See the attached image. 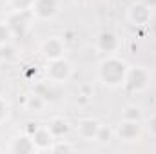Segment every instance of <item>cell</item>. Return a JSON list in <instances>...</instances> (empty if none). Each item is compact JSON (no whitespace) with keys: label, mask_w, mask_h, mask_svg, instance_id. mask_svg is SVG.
I'll return each mask as SVG.
<instances>
[{"label":"cell","mask_w":156,"mask_h":154,"mask_svg":"<svg viewBox=\"0 0 156 154\" xmlns=\"http://www.w3.org/2000/svg\"><path fill=\"white\" fill-rule=\"evenodd\" d=\"M127 71H129V64L123 58H120L118 54H111V56H105L98 64L96 76L105 87L118 89V87H123Z\"/></svg>","instance_id":"obj_1"},{"label":"cell","mask_w":156,"mask_h":154,"mask_svg":"<svg viewBox=\"0 0 156 154\" xmlns=\"http://www.w3.org/2000/svg\"><path fill=\"white\" fill-rule=\"evenodd\" d=\"M151 78H153V75L145 65H133L127 71L123 87L129 93H144L151 85Z\"/></svg>","instance_id":"obj_2"},{"label":"cell","mask_w":156,"mask_h":154,"mask_svg":"<svg viewBox=\"0 0 156 154\" xmlns=\"http://www.w3.org/2000/svg\"><path fill=\"white\" fill-rule=\"evenodd\" d=\"M35 20H37V18H35V15H33L31 9L11 11V13L7 15V18H5V22L9 24V27H11L15 38H24V37L29 33V29H31V26H33Z\"/></svg>","instance_id":"obj_3"},{"label":"cell","mask_w":156,"mask_h":154,"mask_svg":"<svg viewBox=\"0 0 156 154\" xmlns=\"http://www.w3.org/2000/svg\"><path fill=\"white\" fill-rule=\"evenodd\" d=\"M44 73H45L47 80H51L56 85H60V83L69 82V78L73 76V64L66 56L56 58V60H49L45 69H44Z\"/></svg>","instance_id":"obj_4"},{"label":"cell","mask_w":156,"mask_h":154,"mask_svg":"<svg viewBox=\"0 0 156 154\" xmlns=\"http://www.w3.org/2000/svg\"><path fill=\"white\" fill-rule=\"evenodd\" d=\"M142 132H144V127H142V121H134V120H120L116 127H115V138L120 142H125V143H133V142H138L142 138Z\"/></svg>","instance_id":"obj_5"},{"label":"cell","mask_w":156,"mask_h":154,"mask_svg":"<svg viewBox=\"0 0 156 154\" xmlns=\"http://www.w3.org/2000/svg\"><path fill=\"white\" fill-rule=\"evenodd\" d=\"M96 51L105 54V56H111V54H116L122 47V42H120V37H118L115 31L111 29H104L98 33L96 37Z\"/></svg>","instance_id":"obj_6"},{"label":"cell","mask_w":156,"mask_h":154,"mask_svg":"<svg viewBox=\"0 0 156 154\" xmlns=\"http://www.w3.org/2000/svg\"><path fill=\"white\" fill-rule=\"evenodd\" d=\"M40 53L47 62L62 58L66 56V40L62 37H49L40 44Z\"/></svg>","instance_id":"obj_7"},{"label":"cell","mask_w":156,"mask_h":154,"mask_svg":"<svg viewBox=\"0 0 156 154\" xmlns=\"http://www.w3.org/2000/svg\"><path fill=\"white\" fill-rule=\"evenodd\" d=\"M127 20H129L133 26H136V27L147 26V24H151V20H153V9H151L145 2H134V4L127 9Z\"/></svg>","instance_id":"obj_8"},{"label":"cell","mask_w":156,"mask_h":154,"mask_svg":"<svg viewBox=\"0 0 156 154\" xmlns=\"http://www.w3.org/2000/svg\"><path fill=\"white\" fill-rule=\"evenodd\" d=\"M31 11L37 20H53L58 15L60 5L58 0H33Z\"/></svg>","instance_id":"obj_9"},{"label":"cell","mask_w":156,"mask_h":154,"mask_svg":"<svg viewBox=\"0 0 156 154\" xmlns=\"http://www.w3.org/2000/svg\"><path fill=\"white\" fill-rule=\"evenodd\" d=\"M100 125H102V123H100L96 118H80L76 121L75 131H76V134L82 140H85V142H94V140H96V134H98V131H100Z\"/></svg>","instance_id":"obj_10"},{"label":"cell","mask_w":156,"mask_h":154,"mask_svg":"<svg viewBox=\"0 0 156 154\" xmlns=\"http://www.w3.org/2000/svg\"><path fill=\"white\" fill-rule=\"evenodd\" d=\"M9 152H13V154H31V152H37V147H35V143H33L31 134H29V132H26V131L18 132V134L11 140Z\"/></svg>","instance_id":"obj_11"},{"label":"cell","mask_w":156,"mask_h":154,"mask_svg":"<svg viewBox=\"0 0 156 154\" xmlns=\"http://www.w3.org/2000/svg\"><path fill=\"white\" fill-rule=\"evenodd\" d=\"M31 138H33V143H35L37 151H49V147L56 140L51 134V131L47 129V125H37L35 131L31 132Z\"/></svg>","instance_id":"obj_12"},{"label":"cell","mask_w":156,"mask_h":154,"mask_svg":"<svg viewBox=\"0 0 156 154\" xmlns=\"http://www.w3.org/2000/svg\"><path fill=\"white\" fill-rule=\"evenodd\" d=\"M33 93L35 94H38L42 96L45 102H49V100H55L56 98V83L55 82H51V80H38L35 85H33Z\"/></svg>","instance_id":"obj_13"},{"label":"cell","mask_w":156,"mask_h":154,"mask_svg":"<svg viewBox=\"0 0 156 154\" xmlns=\"http://www.w3.org/2000/svg\"><path fill=\"white\" fill-rule=\"evenodd\" d=\"M47 129L51 131V134L55 138H62V136H66L69 132L71 127H69V121L64 116H53L49 120V123H47Z\"/></svg>","instance_id":"obj_14"},{"label":"cell","mask_w":156,"mask_h":154,"mask_svg":"<svg viewBox=\"0 0 156 154\" xmlns=\"http://www.w3.org/2000/svg\"><path fill=\"white\" fill-rule=\"evenodd\" d=\"M45 105H47V102H45L42 96L35 94V93H31V94L26 98V102H24V109H26L27 113H33V114H40V113H44Z\"/></svg>","instance_id":"obj_15"},{"label":"cell","mask_w":156,"mask_h":154,"mask_svg":"<svg viewBox=\"0 0 156 154\" xmlns=\"http://www.w3.org/2000/svg\"><path fill=\"white\" fill-rule=\"evenodd\" d=\"M16 58H18V49L13 45V42L5 44V45H0V62L13 64V62H16Z\"/></svg>","instance_id":"obj_16"},{"label":"cell","mask_w":156,"mask_h":154,"mask_svg":"<svg viewBox=\"0 0 156 154\" xmlns=\"http://www.w3.org/2000/svg\"><path fill=\"white\" fill-rule=\"evenodd\" d=\"M122 118H123V120H134V121H142L144 113H142V109H140L138 105H134V103H129V105H125V107L122 109Z\"/></svg>","instance_id":"obj_17"},{"label":"cell","mask_w":156,"mask_h":154,"mask_svg":"<svg viewBox=\"0 0 156 154\" xmlns=\"http://www.w3.org/2000/svg\"><path fill=\"white\" fill-rule=\"evenodd\" d=\"M73 151H76V147H75L71 142L60 140V138H56V140L53 142V145L49 147V152H73Z\"/></svg>","instance_id":"obj_18"},{"label":"cell","mask_w":156,"mask_h":154,"mask_svg":"<svg viewBox=\"0 0 156 154\" xmlns=\"http://www.w3.org/2000/svg\"><path fill=\"white\" fill-rule=\"evenodd\" d=\"M113 138H115V129H111V127H107V125H100V131H98L94 142L100 143V145H105V143H109Z\"/></svg>","instance_id":"obj_19"},{"label":"cell","mask_w":156,"mask_h":154,"mask_svg":"<svg viewBox=\"0 0 156 154\" xmlns=\"http://www.w3.org/2000/svg\"><path fill=\"white\" fill-rule=\"evenodd\" d=\"M15 38V35H13V31H11V27H9V24L4 20V22H0V45H5V44H11Z\"/></svg>","instance_id":"obj_20"},{"label":"cell","mask_w":156,"mask_h":154,"mask_svg":"<svg viewBox=\"0 0 156 154\" xmlns=\"http://www.w3.org/2000/svg\"><path fill=\"white\" fill-rule=\"evenodd\" d=\"M7 5L11 7V11H24V9H31L33 0H7Z\"/></svg>","instance_id":"obj_21"},{"label":"cell","mask_w":156,"mask_h":154,"mask_svg":"<svg viewBox=\"0 0 156 154\" xmlns=\"http://www.w3.org/2000/svg\"><path fill=\"white\" fill-rule=\"evenodd\" d=\"M9 113H11V107H9V102L4 98V96H0V125L9 118Z\"/></svg>","instance_id":"obj_22"},{"label":"cell","mask_w":156,"mask_h":154,"mask_svg":"<svg viewBox=\"0 0 156 154\" xmlns=\"http://www.w3.org/2000/svg\"><path fill=\"white\" fill-rule=\"evenodd\" d=\"M145 123H147V131H149L153 136H156V114H153Z\"/></svg>","instance_id":"obj_23"},{"label":"cell","mask_w":156,"mask_h":154,"mask_svg":"<svg viewBox=\"0 0 156 154\" xmlns=\"http://www.w3.org/2000/svg\"><path fill=\"white\" fill-rule=\"evenodd\" d=\"M144 2H145L151 9H154V7H156V0H144Z\"/></svg>","instance_id":"obj_24"},{"label":"cell","mask_w":156,"mask_h":154,"mask_svg":"<svg viewBox=\"0 0 156 154\" xmlns=\"http://www.w3.org/2000/svg\"><path fill=\"white\" fill-rule=\"evenodd\" d=\"M75 2H76V4H80V5H82V4H85L87 0H75Z\"/></svg>","instance_id":"obj_25"},{"label":"cell","mask_w":156,"mask_h":154,"mask_svg":"<svg viewBox=\"0 0 156 154\" xmlns=\"http://www.w3.org/2000/svg\"><path fill=\"white\" fill-rule=\"evenodd\" d=\"M0 152H2V149H0Z\"/></svg>","instance_id":"obj_26"}]
</instances>
